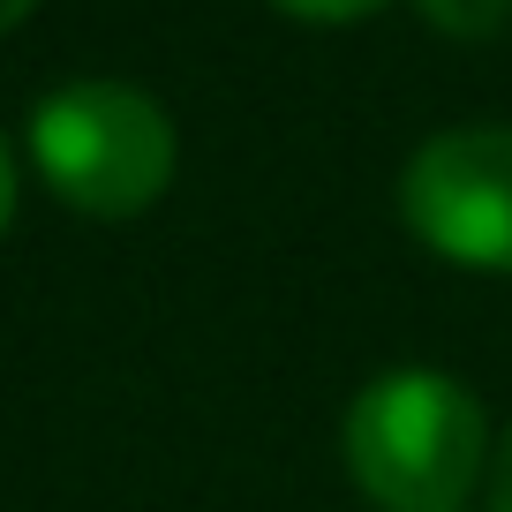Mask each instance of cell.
<instances>
[{
	"label": "cell",
	"instance_id": "1",
	"mask_svg": "<svg viewBox=\"0 0 512 512\" xmlns=\"http://www.w3.org/2000/svg\"><path fill=\"white\" fill-rule=\"evenodd\" d=\"M354 490L377 512H460L490 482V415L445 369H384L339 422Z\"/></svg>",
	"mask_w": 512,
	"mask_h": 512
},
{
	"label": "cell",
	"instance_id": "2",
	"mask_svg": "<svg viewBox=\"0 0 512 512\" xmlns=\"http://www.w3.org/2000/svg\"><path fill=\"white\" fill-rule=\"evenodd\" d=\"M31 166L83 219H136L174 181V121L121 76H76L38 98Z\"/></svg>",
	"mask_w": 512,
	"mask_h": 512
},
{
	"label": "cell",
	"instance_id": "3",
	"mask_svg": "<svg viewBox=\"0 0 512 512\" xmlns=\"http://www.w3.org/2000/svg\"><path fill=\"white\" fill-rule=\"evenodd\" d=\"M400 219L445 264L512 272V121L437 128L400 174Z\"/></svg>",
	"mask_w": 512,
	"mask_h": 512
},
{
	"label": "cell",
	"instance_id": "4",
	"mask_svg": "<svg viewBox=\"0 0 512 512\" xmlns=\"http://www.w3.org/2000/svg\"><path fill=\"white\" fill-rule=\"evenodd\" d=\"M415 8L452 38H482V31H497V23L512 16V0H415Z\"/></svg>",
	"mask_w": 512,
	"mask_h": 512
},
{
	"label": "cell",
	"instance_id": "5",
	"mask_svg": "<svg viewBox=\"0 0 512 512\" xmlns=\"http://www.w3.org/2000/svg\"><path fill=\"white\" fill-rule=\"evenodd\" d=\"M272 8H287V16H302V23H354V16H369V8H384V0H272Z\"/></svg>",
	"mask_w": 512,
	"mask_h": 512
},
{
	"label": "cell",
	"instance_id": "6",
	"mask_svg": "<svg viewBox=\"0 0 512 512\" xmlns=\"http://www.w3.org/2000/svg\"><path fill=\"white\" fill-rule=\"evenodd\" d=\"M490 512H512V422H505V437H497V452H490Z\"/></svg>",
	"mask_w": 512,
	"mask_h": 512
},
{
	"label": "cell",
	"instance_id": "7",
	"mask_svg": "<svg viewBox=\"0 0 512 512\" xmlns=\"http://www.w3.org/2000/svg\"><path fill=\"white\" fill-rule=\"evenodd\" d=\"M8 219H16V151L0 136V234H8Z\"/></svg>",
	"mask_w": 512,
	"mask_h": 512
},
{
	"label": "cell",
	"instance_id": "8",
	"mask_svg": "<svg viewBox=\"0 0 512 512\" xmlns=\"http://www.w3.org/2000/svg\"><path fill=\"white\" fill-rule=\"evenodd\" d=\"M31 8H38V0H0V31H16V23L31 16Z\"/></svg>",
	"mask_w": 512,
	"mask_h": 512
}]
</instances>
